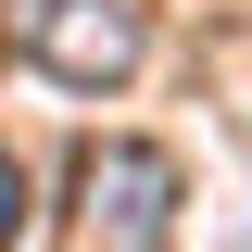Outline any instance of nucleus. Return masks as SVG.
<instances>
[{"instance_id": "obj_1", "label": "nucleus", "mask_w": 252, "mask_h": 252, "mask_svg": "<svg viewBox=\"0 0 252 252\" xmlns=\"http://www.w3.org/2000/svg\"><path fill=\"white\" fill-rule=\"evenodd\" d=\"M0 51L38 63L51 89H126L152 26H139V0H0Z\"/></svg>"}, {"instance_id": "obj_2", "label": "nucleus", "mask_w": 252, "mask_h": 252, "mask_svg": "<svg viewBox=\"0 0 252 252\" xmlns=\"http://www.w3.org/2000/svg\"><path fill=\"white\" fill-rule=\"evenodd\" d=\"M177 202H189V177H177L164 139H89L76 152V227L89 240L152 252V240H177Z\"/></svg>"}, {"instance_id": "obj_3", "label": "nucleus", "mask_w": 252, "mask_h": 252, "mask_svg": "<svg viewBox=\"0 0 252 252\" xmlns=\"http://www.w3.org/2000/svg\"><path fill=\"white\" fill-rule=\"evenodd\" d=\"M13 227H26V189H13V164H0V240H13Z\"/></svg>"}]
</instances>
